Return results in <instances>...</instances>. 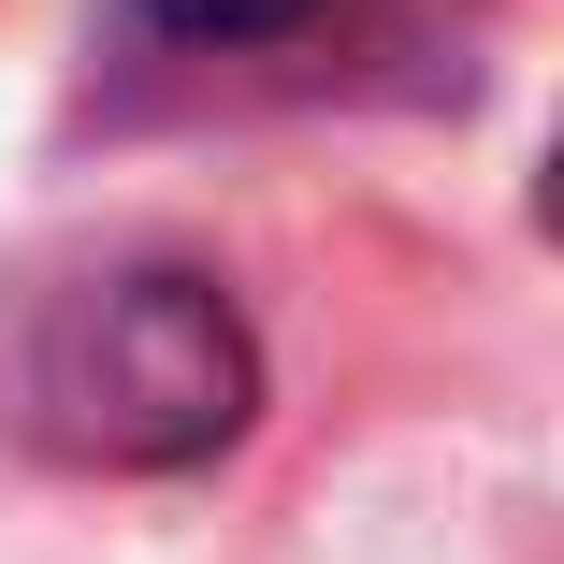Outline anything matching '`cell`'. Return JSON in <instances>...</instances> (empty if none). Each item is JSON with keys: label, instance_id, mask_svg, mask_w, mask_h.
Instances as JSON below:
<instances>
[{"label": "cell", "instance_id": "obj_2", "mask_svg": "<svg viewBox=\"0 0 564 564\" xmlns=\"http://www.w3.org/2000/svg\"><path fill=\"white\" fill-rule=\"evenodd\" d=\"M145 15H160L174 44H275V30L318 15V0H145Z\"/></svg>", "mask_w": 564, "mask_h": 564}, {"label": "cell", "instance_id": "obj_1", "mask_svg": "<svg viewBox=\"0 0 564 564\" xmlns=\"http://www.w3.org/2000/svg\"><path fill=\"white\" fill-rule=\"evenodd\" d=\"M0 420L58 464H117V478H160V464H203L232 448L247 405H261V348L217 275L188 261H117V275H73L15 318V362H0Z\"/></svg>", "mask_w": 564, "mask_h": 564}]
</instances>
